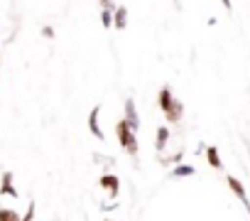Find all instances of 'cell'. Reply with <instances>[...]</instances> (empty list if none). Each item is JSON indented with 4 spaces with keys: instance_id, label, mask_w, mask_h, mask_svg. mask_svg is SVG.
Here are the masks:
<instances>
[{
    "instance_id": "cell-1",
    "label": "cell",
    "mask_w": 250,
    "mask_h": 221,
    "mask_svg": "<svg viewBox=\"0 0 250 221\" xmlns=\"http://www.w3.org/2000/svg\"><path fill=\"white\" fill-rule=\"evenodd\" d=\"M157 103H160V108H162L167 123H179V121H182V116H184V103H182L179 98H174V91H172L169 84H165V86L160 88Z\"/></svg>"
},
{
    "instance_id": "cell-2",
    "label": "cell",
    "mask_w": 250,
    "mask_h": 221,
    "mask_svg": "<svg viewBox=\"0 0 250 221\" xmlns=\"http://www.w3.org/2000/svg\"><path fill=\"white\" fill-rule=\"evenodd\" d=\"M115 138H118V143L123 145V150L128 153V155H138V150H140L138 135H135V131L125 123V121H118V123H115Z\"/></svg>"
},
{
    "instance_id": "cell-3",
    "label": "cell",
    "mask_w": 250,
    "mask_h": 221,
    "mask_svg": "<svg viewBox=\"0 0 250 221\" xmlns=\"http://www.w3.org/2000/svg\"><path fill=\"white\" fill-rule=\"evenodd\" d=\"M123 121L128 123L135 133L140 131V116H138V108H135V98H133V96L125 98V118H123Z\"/></svg>"
},
{
    "instance_id": "cell-4",
    "label": "cell",
    "mask_w": 250,
    "mask_h": 221,
    "mask_svg": "<svg viewBox=\"0 0 250 221\" xmlns=\"http://www.w3.org/2000/svg\"><path fill=\"white\" fill-rule=\"evenodd\" d=\"M226 182H228V187L233 189V194L243 201V209H245V211H248V216H250V199H248V194H245L243 182H240L238 177H233V175H228V177H226Z\"/></svg>"
},
{
    "instance_id": "cell-5",
    "label": "cell",
    "mask_w": 250,
    "mask_h": 221,
    "mask_svg": "<svg viewBox=\"0 0 250 221\" xmlns=\"http://www.w3.org/2000/svg\"><path fill=\"white\" fill-rule=\"evenodd\" d=\"M98 116H101V106L96 103V106L91 108V113H88V131H91V135H93L96 140H105V133L101 131V121H98Z\"/></svg>"
},
{
    "instance_id": "cell-6",
    "label": "cell",
    "mask_w": 250,
    "mask_h": 221,
    "mask_svg": "<svg viewBox=\"0 0 250 221\" xmlns=\"http://www.w3.org/2000/svg\"><path fill=\"white\" fill-rule=\"evenodd\" d=\"M98 187H101V189H105L110 197H115V194H118V189H120V179H118V175L105 172V175H101V177H98Z\"/></svg>"
},
{
    "instance_id": "cell-7",
    "label": "cell",
    "mask_w": 250,
    "mask_h": 221,
    "mask_svg": "<svg viewBox=\"0 0 250 221\" xmlns=\"http://www.w3.org/2000/svg\"><path fill=\"white\" fill-rule=\"evenodd\" d=\"M0 194L18 199V189H15V184H13V172H10V170H5L3 177H0Z\"/></svg>"
},
{
    "instance_id": "cell-8",
    "label": "cell",
    "mask_w": 250,
    "mask_h": 221,
    "mask_svg": "<svg viewBox=\"0 0 250 221\" xmlns=\"http://www.w3.org/2000/svg\"><path fill=\"white\" fill-rule=\"evenodd\" d=\"M113 25H115V30H125V27H128V8H125V5H118L115 8Z\"/></svg>"
},
{
    "instance_id": "cell-9",
    "label": "cell",
    "mask_w": 250,
    "mask_h": 221,
    "mask_svg": "<svg viewBox=\"0 0 250 221\" xmlns=\"http://www.w3.org/2000/svg\"><path fill=\"white\" fill-rule=\"evenodd\" d=\"M169 135H172V133H169L167 126H160V128H157V135H155V150H157V153H162V150L167 148Z\"/></svg>"
},
{
    "instance_id": "cell-10",
    "label": "cell",
    "mask_w": 250,
    "mask_h": 221,
    "mask_svg": "<svg viewBox=\"0 0 250 221\" xmlns=\"http://www.w3.org/2000/svg\"><path fill=\"white\" fill-rule=\"evenodd\" d=\"M204 153H206V162H208L213 170H221V167H223V162H221V155H218V148L208 145V148H204Z\"/></svg>"
},
{
    "instance_id": "cell-11",
    "label": "cell",
    "mask_w": 250,
    "mask_h": 221,
    "mask_svg": "<svg viewBox=\"0 0 250 221\" xmlns=\"http://www.w3.org/2000/svg\"><path fill=\"white\" fill-rule=\"evenodd\" d=\"M194 175H196V170L191 165H174V170L169 172V177H174V179H179V177H194Z\"/></svg>"
},
{
    "instance_id": "cell-12",
    "label": "cell",
    "mask_w": 250,
    "mask_h": 221,
    "mask_svg": "<svg viewBox=\"0 0 250 221\" xmlns=\"http://www.w3.org/2000/svg\"><path fill=\"white\" fill-rule=\"evenodd\" d=\"M0 221H20V214L15 209H5L0 206Z\"/></svg>"
},
{
    "instance_id": "cell-13",
    "label": "cell",
    "mask_w": 250,
    "mask_h": 221,
    "mask_svg": "<svg viewBox=\"0 0 250 221\" xmlns=\"http://www.w3.org/2000/svg\"><path fill=\"white\" fill-rule=\"evenodd\" d=\"M101 25H103L105 30L113 27V13H110V10H101Z\"/></svg>"
},
{
    "instance_id": "cell-14",
    "label": "cell",
    "mask_w": 250,
    "mask_h": 221,
    "mask_svg": "<svg viewBox=\"0 0 250 221\" xmlns=\"http://www.w3.org/2000/svg\"><path fill=\"white\" fill-rule=\"evenodd\" d=\"M35 209H37V204H35V201H30V206H27L25 216H20V221H32V219H35Z\"/></svg>"
},
{
    "instance_id": "cell-15",
    "label": "cell",
    "mask_w": 250,
    "mask_h": 221,
    "mask_svg": "<svg viewBox=\"0 0 250 221\" xmlns=\"http://www.w3.org/2000/svg\"><path fill=\"white\" fill-rule=\"evenodd\" d=\"M98 5H101V10H110V13H115V0H98Z\"/></svg>"
},
{
    "instance_id": "cell-16",
    "label": "cell",
    "mask_w": 250,
    "mask_h": 221,
    "mask_svg": "<svg viewBox=\"0 0 250 221\" xmlns=\"http://www.w3.org/2000/svg\"><path fill=\"white\" fill-rule=\"evenodd\" d=\"M42 35H44L47 40H54V35H57V32H54V27H49V25H44V27H42Z\"/></svg>"
},
{
    "instance_id": "cell-17",
    "label": "cell",
    "mask_w": 250,
    "mask_h": 221,
    "mask_svg": "<svg viewBox=\"0 0 250 221\" xmlns=\"http://www.w3.org/2000/svg\"><path fill=\"white\" fill-rule=\"evenodd\" d=\"M179 160H182V153H174L172 157H165L162 162H165V165H169V162H179Z\"/></svg>"
},
{
    "instance_id": "cell-18",
    "label": "cell",
    "mask_w": 250,
    "mask_h": 221,
    "mask_svg": "<svg viewBox=\"0 0 250 221\" xmlns=\"http://www.w3.org/2000/svg\"><path fill=\"white\" fill-rule=\"evenodd\" d=\"M221 3H223L226 10H233V3H230V0H221Z\"/></svg>"
},
{
    "instance_id": "cell-19",
    "label": "cell",
    "mask_w": 250,
    "mask_h": 221,
    "mask_svg": "<svg viewBox=\"0 0 250 221\" xmlns=\"http://www.w3.org/2000/svg\"><path fill=\"white\" fill-rule=\"evenodd\" d=\"M103 221H113V219H103Z\"/></svg>"
}]
</instances>
